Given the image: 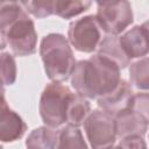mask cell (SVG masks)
I'll return each instance as SVG.
<instances>
[{
  "instance_id": "20",
  "label": "cell",
  "mask_w": 149,
  "mask_h": 149,
  "mask_svg": "<svg viewBox=\"0 0 149 149\" xmlns=\"http://www.w3.org/2000/svg\"><path fill=\"white\" fill-rule=\"evenodd\" d=\"M129 108L136 112L137 114H140L149 125V93L147 92L135 93L133 95Z\"/></svg>"
},
{
  "instance_id": "4",
  "label": "cell",
  "mask_w": 149,
  "mask_h": 149,
  "mask_svg": "<svg viewBox=\"0 0 149 149\" xmlns=\"http://www.w3.org/2000/svg\"><path fill=\"white\" fill-rule=\"evenodd\" d=\"M72 91L57 81L48 84L40 99L38 111L42 121L50 128H58L66 122V109Z\"/></svg>"
},
{
  "instance_id": "10",
  "label": "cell",
  "mask_w": 149,
  "mask_h": 149,
  "mask_svg": "<svg viewBox=\"0 0 149 149\" xmlns=\"http://www.w3.org/2000/svg\"><path fill=\"white\" fill-rule=\"evenodd\" d=\"M119 42L130 59L140 58L149 54V31L142 24L134 26L119 36Z\"/></svg>"
},
{
  "instance_id": "7",
  "label": "cell",
  "mask_w": 149,
  "mask_h": 149,
  "mask_svg": "<svg viewBox=\"0 0 149 149\" xmlns=\"http://www.w3.org/2000/svg\"><path fill=\"white\" fill-rule=\"evenodd\" d=\"M102 29L93 15H86L69 24L68 38L71 45L80 52H93L98 49L102 38Z\"/></svg>"
},
{
  "instance_id": "23",
  "label": "cell",
  "mask_w": 149,
  "mask_h": 149,
  "mask_svg": "<svg viewBox=\"0 0 149 149\" xmlns=\"http://www.w3.org/2000/svg\"><path fill=\"white\" fill-rule=\"evenodd\" d=\"M109 149H121L119 146H116V147H112V148H109Z\"/></svg>"
},
{
  "instance_id": "9",
  "label": "cell",
  "mask_w": 149,
  "mask_h": 149,
  "mask_svg": "<svg viewBox=\"0 0 149 149\" xmlns=\"http://www.w3.org/2000/svg\"><path fill=\"white\" fill-rule=\"evenodd\" d=\"M27 130V125L22 118L12 111L6 102L2 93L1 114H0V140L2 142H14L21 139Z\"/></svg>"
},
{
  "instance_id": "12",
  "label": "cell",
  "mask_w": 149,
  "mask_h": 149,
  "mask_svg": "<svg viewBox=\"0 0 149 149\" xmlns=\"http://www.w3.org/2000/svg\"><path fill=\"white\" fill-rule=\"evenodd\" d=\"M97 54L111 59L114 62L120 69H125L127 65L130 63V58L126 55L123 51L122 47L120 45L119 37L118 36H112V35H106L101 43L99 44L97 49Z\"/></svg>"
},
{
  "instance_id": "18",
  "label": "cell",
  "mask_w": 149,
  "mask_h": 149,
  "mask_svg": "<svg viewBox=\"0 0 149 149\" xmlns=\"http://www.w3.org/2000/svg\"><path fill=\"white\" fill-rule=\"evenodd\" d=\"M26 12L37 19H43L54 14V1H21Z\"/></svg>"
},
{
  "instance_id": "19",
  "label": "cell",
  "mask_w": 149,
  "mask_h": 149,
  "mask_svg": "<svg viewBox=\"0 0 149 149\" xmlns=\"http://www.w3.org/2000/svg\"><path fill=\"white\" fill-rule=\"evenodd\" d=\"M1 79L3 86L14 84L16 79V64L14 57L8 52L1 54Z\"/></svg>"
},
{
  "instance_id": "14",
  "label": "cell",
  "mask_w": 149,
  "mask_h": 149,
  "mask_svg": "<svg viewBox=\"0 0 149 149\" xmlns=\"http://www.w3.org/2000/svg\"><path fill=\"white\" fill-rule=\"evenodd\" d=\"M58 132L48 126L37 127L30 132L26 140L27 149H57Z\"/></svg>"
},
{
  "instance_id": "21",
  "label": "cell",
  "mask_w": 149,
  "mask_h": 149,
  "mask_svg": "<svg viewBox=\"0 0 149 149\" xmlns=\"http://www.w3.org/2000/svg\"><path fill=\"white\" fill-rule=\"evenodd\" d=\"M121 149H148L147 143L142 136H129L122 139L119 143Z\"/></svg>"
},
{
  "instance_id": "15",
  "label": "cell",
  "mask_w": 149,
  "mask_h": 149,
  "mask_svg": "<svg viewBox=\"0 0 149 149\" xmlns=\"http://www.w3.org/2000/svg\"><path fill=\"white\" fill-rule=\"evenodd\" d=\"M57 149H88L78 127L66 125L58 130Z\"/></svg>"
},
{
  "instance_id": "8",
  "label": "cell",
  "mask_w": 149,
  "mask_h": 149,
  "mask_svg": "<svg viewBox=\"0 0 149 149\" xmlns=\"http://www.w3.org/2000/svg\"><path fill=\"white\" fill-rule=\"evenodd\" d=\"M133 95L134 93L130 84L127 80L121 79L119 85L112 92L98 98L97 102L102 111L115 118L120 112L129 108Z\"/></svg>"
},
{
  "instance_id": "16",
  "label": "cell",
  "mask_w": 149,
  "mask_h": 149,
  "mask_svg": "<svg viewBox=\"0 0 149 149\" xmlns=\"http://www.w3.org/2000/svg\"><path fill=\"white\" fill-rule=\"evenodd\" d=\"M129 77L135 87L140 90H149V56L130 64Z\"/></svg>"
},
{
  "instance_id": "1",
  "label": "cell",
  "mask_w": 149,
  "mask_h": 149,
  "mask_svg": "<svg viewBox=\"0 0 149 149\" xmlns=\"http://www.w3.org/2000/svg\"><path fill=\"white\" fill-rule=\"evenodd\" d=\"M120 68L98 54L77 62L71 76V85L86 99H98L112 92L122 79Z\"/></svg>"
},
{
  "instance_id": "22",
  "label": "cell",
  "mask_w": 149,
  "mask_h": 149,
  "mask_svg": "<svg viewBox=\"0 0 149 149\" xmlns=\"http://www.w3.org/2000/svg\"><path fill=\"white\" fill-rule=\"evenodd\" d=\"M142 26H143V27H144V28H146V29H147V30L149 31V20H147V21H144V22L142 23Z\"/></svg>"
},
{
  "instance_id": "17",
  "label": "cell",
  "mask_w": 149,
  "mask_h": 149,
  "mask_svg": "<svg viewBox=\"0 0 149 149\" xmlns=\"http://www.w3.org/2000/svg\"><path fill=\"white\" fill-rule=\"evenodd\" d=\"M92 5L91 1L87 0H76V1H54V14L63 17L71 19L77 16L90 8Z\"/></svg>"
},
{
  "instance_id": "13",
  "label": "cell",
  "mask_w": 149,
  "mask_h": 149,
  "mask_svg": "<svg viewBox=\"0 0 149 149\" xmlns=\"http://www.w3.org/2000/svg\"><path fill=\"white\" fill-rule=\"evenodd\" d=\"M91 114V105L88 100L77 92L71 94L68 109H66V123L71 126L79 127L84 125L87 116Z\"/></svg>"
},
{
  "instance_id": "2",
  "label": "cell",
  "mask_w": 149,
  "mask_h": 149,
  "mask_svg": "<svg viewBox=\"0 0 149 149\" xmlns=\"http://www.w3.org/2000/svg\"><path fill=\"white\" fill-rule=\"evenodd\" d=\"M0 34L2 50L8 45L15 56L35 54L37 44L35 24L20 2H1Z\"/></svg>"
},
{
  "instance_id": "11",
  "label": "cell",
  "mask_w": 149,
  "mask_h": 149,
  "mask_svg": "<svg viewBox=\"0 0 149 149\" xmlns=\"http://www.w3.org/2000/svg\"><path fill=\"white\" fill-rule=\"evenodd\" d=\"M116 136L126 139L129 136H142L147 133L148 123L146 120L130 108L120 112L115 116Z\"/></svg>"
},
{
  "instance_id": "6",
  "label": "cell",
  "mask_w": 149,
  "mask_h": 149,
  "mask_svg": "<svg viewBox=\"0 0 149 149\" xmlns=\"http://www.w3.org/2000/svg\"><path fill=\"white\" fill-rule=\"evenodd\" d=\"M84 129L92 149H109L115 143V118L102 109L91 112L84 122Z\"/></svg>"
},
{
  "instance_id": "5",
  "label": "cell",
  "mask_w": 149,
  "mask_h": 149,
  "mask_svg": "<svg viewBox=\"0 0 149 149\" xmlns=\"http://www.w3.org/2000/svg\"><path fill=\"white\" fill-rule=\"evenodd\" d=\"M97 20L104 33L116 36L134 21L132 5L128 1H98Z\"/></svg>"
},
{
  "instance_id": "3",
  "label": "cell",
  "mask_w": 149,
  "mask_h": 149,
  "mask_svg": "<svg viewBox=\"0 0 149 149\" xmlns=\"http://www.w3.org/2000/svg\"><path fill=\"white\" fill-rule=\"evenodd\" d=\"M40 55L50 80L61 83L72 76L77 62L64 35L54 33L44 36L41 41Z\"/></svg>"
}]
</instances>
